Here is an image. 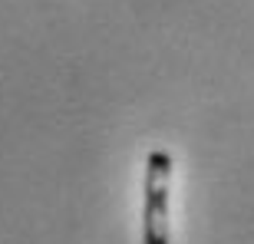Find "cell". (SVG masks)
<instances>
[{
    "label": "cell",
    "mask_w": 254,
    "mask_h": 244,
    "mask_svg": "<svg viewBox=\"0 0 254 244\" xmlns=\"http://www.w3.org/2000/svg\"><path fill=\"white\" fill-rule=\"evenodd\" d=\"M169 191H172V155L152 149L145 159V205H142V244H169Z\"/></svg>",
    "instance_id": "6da1fadb"
}]
</instances>
